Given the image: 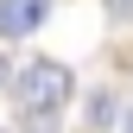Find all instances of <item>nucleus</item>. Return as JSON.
I'll return each instance as SVG.
<instances>
[{
  "instance_id": "obj_1",
  "label": "nucleus",
  "mask_w": 133,
  "mask_h": 133,
  "mask_svg": "<svg viewBox=\"0 0 133 133\" xmlns=\"http://www.w3.org/2000/svg\"><path fill=\"white\" fill-rule=\"evenodd\" d=\"M76 102V76L57 57H32L13 70V114L19 121H63V108Z\"/></svg>"
},
{
  "instance_id": "obj_2",
  "label": "nucleus",
  "mask_w": 133,
  "mask_h": 133,
  "mask_svg": "<svg viewBox=\"0 0 133 133\" xmlns=\"http://www.w3.org/2000/svg\"><path fill=\"white\" fill-rule=\"evenodd\" d=\"M51 6H57V0H0V38H6V44L32 38V32L51 19Z\"/></svg>"
},
{
  "instance_id": "obj_3",
  "label": "nucleus",
  "mask_w": 133,
  "mask_h": 133,
  "mask_svg": "<svg viewBox=\"0 0 133 133\" xmlns=\"http://www.w3.org/2000/svg\"><path fill=\"white\" fill-rule=\"evenodd\" d=\"M121 114H127V95L102 82V89L89 95V108H82V121H89V133H114V127H121Z\"/></svg>"
},
{
  "instance_id": "obj_4",
  "label": "nucleus",
  "mask_w": 133,
  "mask_h": 133,
  "mask_svg": "<svg viewBox=\"0 0 133 133\" xmlns=\"http://www.w3.org/2000/svg\"><path fill=\"white\" fill-rule=\"evenodd\" d=\"M102 6H108V19H114V25H133V0H102Z\"/></svg>"
},
{
  "instance_id": "obj_5",
  "label": "nucleus",
  "mask_w": 133,
  "mask_h": 133,
  "mask_svg": "<svg viewBox=\"0 0 133 133\" xmlns=\"http://www.w3.org/2000/svg\"><path fill=\"white\" fill-rule=\"evenodd\" d=\"M13 133H63V127H57V121H19Z\"/></svg>"
},
{
  "instance_id": "obj_6",
  "label": "nucleus",
  "mask_w": 133,
  "mask_h": 133,
  "mask_svg": "<svg viewBox=\"0 0 133 133\" xmlns=\"http://www.w3.org/2000/svg\"><path fill=\"white\" fill-rule=\"evenodd\" d=\"M6 82H13V57L0 51V89H6Z\"/></svg>"
},
{
  "instance_id": "obj_7",
  "label": "nucleus",
  "mask_w": 133,
  "mask_h": 133,
  "mask_svg": "<svg viewBox=\"0 0 133 133\" xmlns=\"http://www.w3.org/2000/svg\"><path fill=\"white\" fill-rule=\"evenodd\" d=\"M121 133H133V102H127V114H121Z\"/></svg>"
},
{
  "instance_id": "obj_8",
  "label": "nucleus",
  "mask_w": 133,
  "mask_h": 133,
  "mask_svg": "<svg viewBox=\"0 0 133 133\" xmlns=\"http://www.w3.org/2000/svg\"><path fill=\"white\" fill-rule=\"evenodd\" d=\"M0 133H13V127H0Z\"/></svg>"
}]
</instances>
